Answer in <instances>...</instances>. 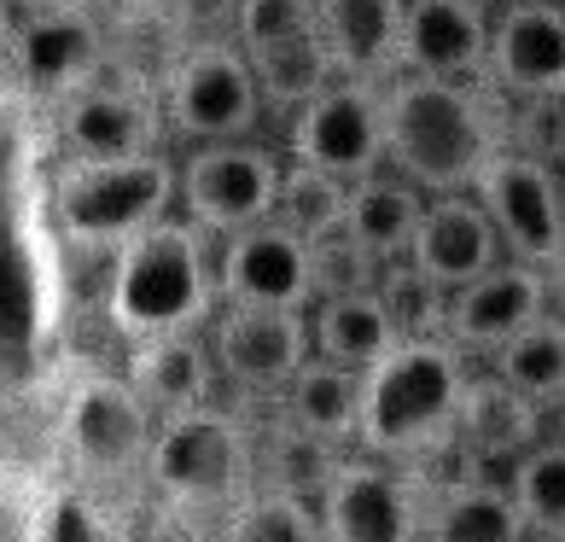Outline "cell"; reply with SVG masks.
<instances>
[{"mask_svg": "<svg viewBox=\"0 0 565 542\" xmlns=\"http://www.w3.org/2000/svg\"><path fill=\"white\" fill-rule=\"evenodd\" d=\"M508 99L490 82L391 76L385 82V170L414 181L426 199L472 193L478 176L508 152Z\"/></svg>", "mask_w": 565, "mask_h": 542, "instance_id": "6da1fadb", "label": "cell"}, {"mask_svg": "<svg viewBox=\"0 0 565 542\" xmlns=\"http://www.w3.org/2000/svg\"><path fill=\"white\" fill-rule=\"evenodd\" d=\"M472 362L449 339H403L380 368L362 373V432L355 449L373 461L426 472L455 449V421Z\"/></svg>", "mask_w": 565, "mask_h": 542, "instance_id": "7a4b0ae2", "label": "cell"}, {"mask_svg": "<svg viewBox=\"0 0 565 542\" xmlns=\"http://www.w3.org/2000/svg\"><path fill=\"white\" fill-rule=\"evenodd\" d=\"M222 309L216 291V240L199 234L186 216L158 222L152 234L122 245L106 280V321L129 344L204 332Z\"/></svg>", "mask_w": 565, "mask_h": 542, "instance_id": "3957f363", "label": "cell"}, {"mask_svg": "<svg viewBox=\"0 0 565 542\" xmlns=\"http://www.w3.org/2000/svg\"><path fill=\"white\" fill-rule=\"evenodd\" d=\"M175 158H122V163H88V158H58L47 181V216L53 234L71 252L117 257L122 245L152 234L158 222L175 216Z\"/></svg>", "mask_w": 565, "mask_h": 542, "instance_id": "277c9868", "label": "cell"}, {"mask_svg": "<svg viewBox=\"0 0 565 542\" xmlns=\"http://www.w3.org/2000/svg\"><path fill=\"white\" fill-rule=\"evenodd\" d=\"M140 485L152 490V502L222 525V513L257 485V444H250L239 414L222 403L170 414V421H158Z\"/></svg>", "mask_w": 565, "mask_h": 542, "instance_id": "5b68a950", "label": "cell"}, {"mask_svg": "<svg viewBox=\"0 0 565 542\" xmlns=\"http://www.w3.org/2000/svg\"><path fill=\"white\" fill-rule=\"evenodd\" d=\"M152 437L158 414L140 403L129 373H82L58 397V449H65V467L88 485L146 478Z\"/></svg>", "mask_w": 565, "mask_h": 542, "instance_id": "8992f818", "label": "cell"}, {"mask_svg": "<svg viewBox=\"0 0 565 542\" xmlns=\"http://www.w3.org/2000/svg\"><path fill=\"white\" fill-rule=\"evenodd\" d=\"M163 129L181 135L186 146H216V140H257L263 123V88L239 41H193L181 47L158 82Z\"/></svg>", "mask_w": 565, "mask_h": 542, "instance_id": "52a82bcc", "label": "cell"}, {"mask_svg": "<svg viewBox=\"0 0 565 542\" xmlns=\"http://www.w3.org/2000/svg\"><path fill=\"white\" fill-rule=\"evenodd\" d=\"M175 181V211L211 234L216 245L245 234V227L275 222L280 211V176L286 158L263 140H216V146H193L181 163Z\"/></svg>", "mask_w": 565, "mask_h": 542, "instance_id": "ba28073f", "label": "cell"}, {"mask_svg": "<svg viewBox=\"0 0 565 542\" xmlns=\"http://www.w3.org/2000/svg\"><path fill=\"white\" fill-rule=\"evenodd\" d=\"M327 542H426V485L408 467L339 455L316 490Z\"/></svg>", "mask_w": 565, "mask_h": 542, "instance_id": "9c48e42d", "label": "cell"}, {"mask_svg": "<svg viewBox=\"0 0 565 542\" xmlns=\"http://www.w3.org/2000/svg\"><path fill=\"white\" fill-rule=\"evenodd\" d=\"M286 158L339 176L344 187L385 170V82L339 76L286 117Z\"/></svg>", "mask_w": 565, "mask_h": 542, "instance_id": "30bf717a", "label": "cell"}, {"mask_svg": "<svg viewBox=\"0 0 565 542\" xmlns=\"http://www.w3.org/2000/svg\"><path fill=\"white\" fill-rule=\"evenodd\" d=\"M472 199L484 204L495 222L508 263L548 268L565 252V193H559V163L531 146H508L484 176H478Z\"/></svg>", "mask_w": 565, "mask_h": 542, "instance_id": "8fae6325", "label": "cell"}, {"mask_svg": "<svg viewBox=\"0 0 565 542\" xmlns=\"http://www.w3.org/2000/svg\"><path fill=\"white\" fill-rule=\"evenodd\" d=\"M211 357L222 385L245 391V397H286V385L298 380L316 357L309 339V316L298 309H216L211 321Z\"/></svg>", "mask_w": 565, "mask_h": 542, "instance_id": "7c38bea8", "label": "cell"}, {"mask_svg": "<svg viewBox=\"0 0 565 542\" xmlns=\"http://www.w3.org/2000/svg\"><path fill=\"white\" fill-rule=\"evenodd\" d=\"M484 82L508 106H565V7L559 0H501L490 24Z\"/></svg>", "mask_w": 565, "mask_h": 542, "instance_id": "4fadbf2b", "label": "cell"}, {"mask_svg": "<svg viewBox=\"0 0 565 542\" xmlns=\"http://www.w3.org/2000/svg\"><path fill=\"white\" fill-rule=\"evenodd\" d=\"M222 309H316V252L286 222H263L216 245Z\"/></svg>", "mask_w": 565, "mask_h": 542, "instance_id": "5bb4252c", "label": "cell"}, {"mask_svg": "<svg viewBox=\"0 0 565 542\" xmlns=\"http://www.w3.org/2000/svg\"><path fill=\"white\" fill-rule=\"evenodd\" d=\"M58 152L88 158V163H122V158H152L163 140V106L158 94L129 88V82L94 76L88 88L58 99Z\"/></svg>", "mask_w": 565, "mask_h": 542, "instance_id": "9a60e30c", "label": "cell"}, {"mask_svg": "<svg viewBox=\"0 0 565 542\" xmlns=\"http://www.w3.org/2000/svg\"><path fill=\"white\" fill-rule=\"evenodd\" d=\"M542 316H548V275L531 263H501L484 280L449 291L444 339L467 362H490L501 344H513L519 332L536 327Z\"/></svg>", "mask_w": 565, "mask_h": 542, "instance_id": "2e32d148", "label": "cell"}, {"mask_svg": "<svg viewBox=\"0 0 565 542\" xmlns=\"http://www.w3.org/2000/svg\"><path fill=\"white\" fill-rule=\"evenodd\" d=\"M490 24H495L490 0H408L403 7V71L396 76L484 82Z\"/></svg>", "mask_w": 565, "mask_h": 542, "instance_id": "e0dca14e", "label": "cell"}, {"mask_svg": "<svg viewBox=\"0 0 565 542\" xmlns=\"http://www.w3.org/2000/svg\"><path fill=\"white\" fill-rule=\"evenodd\" d=\"M536 444H542V408L519 397L508 380H495L490 368H472L455 421V461L467 472L508 478Z\"/></svg>", "mask_w": 565, "mask_h": 542, "instance_id": "ac0fdd59", "label": "cell"}, {"mask_svg": "<svg viewBox=\"0 0 565 542\" xmlns=\"http://www.w3.org/2000/svg\"><path fill=\"white\" fill-rule=\"evenodd\" d=\"M106 65V41H99L94 18L76 7H41L12 30V71L30 94L41 99H71L76 88H88Z\"/></svg>", "mask_w": 565, "mask_h": 542, "instance_id": "d6986e66", "label": "cell"}, {"mask_svg": "<svg viewBox=\"0 0 565 542\" xmlns=\"http://www.w3.org/2000/svg\"><path fill=\"white\" fill-rule=\"evenodd\" d=\"M408 263L420 275H431L444 291H460V286L484 280L490 268L508 263V252H501V234L484 216V204L472 193H444L426 204V222L408 245Z\"/></svg>", "mask_w": 565, "mask_h": 542, "instance_id": "ffe728a7", "label": "cell"}, {"mask_svg": "<svg viewBox=\"0 0 565 542\" xmlns=\"http://www.w3.org/2000/svg\"><path fill=\"white\" fill-rule=\"evenodd\" d=\"M426 485V542H531L508 478L449 472Z\"/></svg>", "mask_w": 565, "mask_h": 542, "instance_id": "44dd1931", "label": "cell"}, {"mask_svg": "<svg viewBox=\"0 0 565 542\" xmlns=\"http://www.w3.org/2000/svg\"><path fill=\"white\" fill-rule=\"evenodd\" d=\"M129 385L140 391V403L170 421V414H193L216 403V357H211V327L204 332H170V339H146L129 344Z\"/></svg>", "mask_w": 565, "mask_h": 542, "instance_id": "7402d4cb", "label": "cell"}, {"mask_svg": "<svg viewBox=\"0 0 565 542\" xmlns=\"http://www.w3.org/2000/svg\"><path fill=\"white\" fill-rule=\"evenodd\" d=\"M403 7L408 0H316V24L339 76L391 82L403 71Z\"/></svg>", "mask_w": 565, "mask_h": 542, "instance_id": "603a6c76", "label": "cell"}, {"mask_svg": "<svg viewBox=\"0 0 565 542\" xmlns=\"http://www.w3.org/2000/svg\"><path fill=\"white\" fill-rule=\"evenodd\" d=\"M280 414H286V432L303 437L309 449L344 455L355 449V432H362V373L309 357V368L286 385Z\"/></svg>", "mask_w": 565, "mask_h": 542, "instance_id": "cb8c5ba5", "label": "cell"}, {"mask_svg": "<svg viewBox=\"0 0 565 542\" xmlns=\"http://www.w3.org/2000/svg\"><path fill=\"white\" fill-rule=\"evenodd\" d=\"M426 193L414 181H403L396 170H380V176H367V181H355L350 187V211H344V240L355 245L362 257L373 263H403L408 257V245L414 234H420V222H426Z\"/></svg>", "mask_w": 565, "mask_h": 542, "instance_id": "d4e9b609", "label": "cell"}, {"mask_svg": "<svg viewBox=\"0 0 565 542\" xmlns=\"http://www.w3.org/2000/svg\"><path fill=\"white\" fill-rule=\"evenodd\" d=\"M309 339H316L321 362L367 373L403 344V327L391 321L380 291H344V298H321L316 309H309Z\"/></svg>", "mask_w": 565, "mask_h": 542, "instance_id": "484cf974", "label": "cell"}, {"mask_svg": "<svg viewBox=\"0 0 565 542\" xmlns=\"http://www.w3.org/2000/svg\"><path fill=\"white\" fill-rule=\"evenodd\" d=\"M216 542H327L321 536V513L316 496H303L298 485H250V496H239L222 513Z\"/></svg>", "mask_w": 565, "mask_h": 542, "instance_id": "4316f807", "label": "cell"}, {"mask_svg": "<svg viewBox=\"0 0 565 542\" xmlns=\"http://www.w3.org/2000/svg\"><path fill=\"white\" fill-rule=\"evenodd\" d=\"M495 380H508L519 397H531L542 414L554 403H565V321L542 316L536 327H525L513 344H501L495 357L484 362Z\"/></svg>", "mask_w": 565, "mask_h": 542, "instance_id": "83f0119b", "label": "cell"}, {"mask_svg": "<svg viewBox=\"0 0 565 542\" xmlns=\"http://www.w3.org/2000/svg\"><path fill=\"white\" fill-rule=\"evenodd\" d=\"M508 490L525 513L531 542H565V437H542L508 472Z\"/></svg>", "mask_w": 565, "mask_h": 542, "instance_id": "f1b7e54d", "label": "cell"}, {"mask_svg": "<svg viewBox=\"0 0 565 542\" xmlns=\"http://www.w3.org/2000/svg\"><path fill=\"white\" fill-rule=\"evenodd\" d=\"M350 211V187L327 170H309V163H291L286 158V176H280V211L275 222H286L298 240H332L344 227Z\"/></svg>", "mask_w": 565, "mask_h": 542, "instance_id": "f546056e", "label": "cell"}, {"mask_svg": "<svg viewBox=\"0 0 565 542\" xmlns=\"http://www.w3.org/2000/svg\"><path fill=\"white\" fill-rule=\"evenodd\" d=\"M391 309V321L403 327V339H444V316H449V291L431 275H420L408 257L380 268V286H373Z\"/></svg>", "mask_w": 565, "mask_h": 542, "instance_id": "4dcf8cb0", "label": "cell"}, {"mask_svg": "<svg viewBox=\"0 0 565 542\" xmlns=\"http://www.w3.org/2000/svg\"><path fill=\"white\" fill-rule=\"evenodd\" d=\"M24 542H117V536H111V513L82 485H53L41 490Z\"/></svg>", "mask_w": 565, "mask_h": 542, "instance_id": "1f68e13d", "label": "cell"}, {"mask_svg": "<svg viewBox=\"0 0 565 542\" xmlns=\"http://www.w3.org/2000/svg\"><path fill=\"white\" fill-rule=\"evenodd\" d=\"M316 0H234V41L239 53H268L286 47V41L316 35Z\"/></svg>", "mask_w": 565, "mask_h": 542, "instance_id": "d6a6232c", "label": "cell"}, {"mask_svg": "<svg viewBox=\"0 0 565 542\" xmlns=\"http://www.w3.org/2000/svg\"><path fill=\"white\" fill-rule=\"evenodd\" d=\"M111 536L117 542H216V525H204L193 513H175L146 496V508H129L111 519Z\"/></svg>", "mask_w": 565, "mask_h": 542, "instance_id": "836d02e7", "label": "cell"}, {"mask_svg": "<svg viewBox=\"0 0 565 542\" xmlns=\"http://www.w3.org/2000/svg\"><path fill=\"white\" fill-rule=\"evenodd\" d=\"M542 275H548V316H559L565 321V252L542 268Z\"/></svg>", "mask_w": 565, "mask_h": 542, "instance_id": "e575fe53", "label": "cell"}, {"mask_svg": "<svg viewBox=\"0 0 565 542\" xmlns=\"http://www.w3.org/2000/svg\"><path fill=\"white\" fill-rule=\"evenodd\" d=\"M559 193H565V152H559Z\"/></svg>", "mask_w": 565, "mask_h": 542, "instance_id": "d590c367", "label": "cell"}, {"mask_svg": "<svg viewBox=\"0 0 565 542\" xmlns=\"http://www.w3.org/2000/svg\"><path fill=\"white\" fill-rule=\"evenodd\" d=\"M559 7H565V0H559Z\"/></svg>", "mask_w": 565, "mask_h": 542, "instance_id": "8d00e7d4", "label": "cell"}]
</instances>
